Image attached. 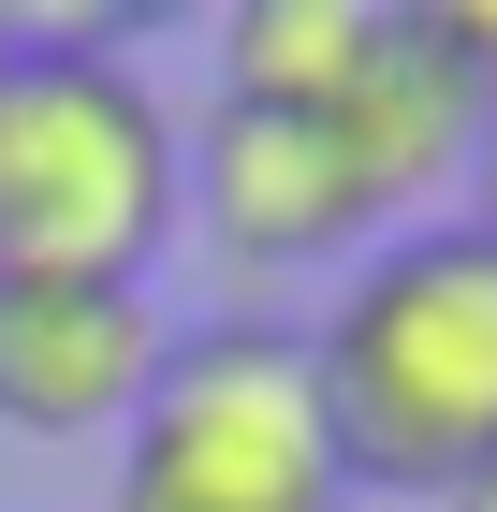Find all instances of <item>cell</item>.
<instances>
[{"mask_svg":"<svg viewBox=\"0 0 497 512\" xmlns=\"http://www.w3.org/2000/svg\"><path fill=\"white\" fill-rule=\"evenodd\" d=\"M322 381V439L337 483H395V498H454L497 469V249L468 220H410L351 264L337 322L307 337Z\"/></svg>","mask_w":497,"mask_h":512,"instance_id":"1","label":"cell"},{"mask_svg":"<svg viewBox=\"0 0 497 512\" xmlns=\"http://www.w3.org/2000/svg\"><path fill=\"white\" fill-rule=\"evenodd\" d=\"M176 235V118L103 44H15L0 74V293L15 278H117L147 293Z\"/></svg>","mask_w":497,"mask_h":512,"instance_id":"2","label":"cell"},{"mask_svg":"<svg viewBox=\"0 0 497 512\" xmlns=\"http://www.w3.org/2000/svg\"><path fill=\"white\" fill-rule=\"evenodd\" d=\"M337 439L293 322H191L161 337L147 410L117 425V498L103 512H337Z\"/></svg>","mask_w":497,"mask_h":512,"instance_id":"3","label":"cell"},{"mask_svg":"<svg viewBox=\"0 0 497 512\" xmlns=\"http://www.w3.org/2000/svg\"><path fill=\"white\" fill-rule=\"evenodd\" d=\"M176 205L205 220V249L249 278H293V264H337V249H381V205L366 176L337 161L322 118H264V103H220L176 161Z\"/></svg>","mask_w":497,"mask_h":512,"instance_id":"4","label":"cell"},{"mask_svg":"<svg viewBox=\"0 0 497 512\" xmlns=\"http://www.w3.org/2000/svg\"><path fill=\"white\" fill-rule=\"evenodd\" d=\"M176 322L117 278H15L0 293V425L15 439H117L147 410V366Z\"/></svg>","mask_w":497,"mask_h":512,"instance_id":"5","label":"cell"},{"mask_svg":"<svg viewBox=\"0 0 497 512\" xmlns=\"http://www.w3.org/2000/svg\"><path fill=\"white\" fill-rule=\"evenodd\" d=\"M322 132H337V161L366 176V205H381V220H410L424 191H468V147H483V88L454 74L439 15H395V30H381V59L351 74V103H337Z\"/></svg>","mask_w":497,"mask_h":512,"instance_id":"6","label":"cell"},{"mask_svg":"<svg viewBox=\"0 0 497 512\" xmlns=\"http://www.w3.org/2000/svg\"><path fill=\"white\" fill-rule=\"evenodd\" d=\"M395 0H234L220 15V103H264V118H337L351 74L381 59Z\"/></svg>","mask_w":497,"mask_h":512,"instance_id":"7","label":"cell"},{"mask_svg":"<svg viewBox=\"0 0 497 512\" xmlns=\"http://www.w3.org/2000/svg\"><path fill=\"white\" fill-rule=\"evenodd\" d=\"M439 15V44H454V74L483 88V118H497V0H424Z\"/></svg>","mask_w":497,"mask_h":512,"instance_id":"8","label":"cell"},{"mask_svg":"<svg viewBox=\"0 0 497 512\" xmlns=\"http://www.w3.org/2000/svg\"><path fill=\"white\" fill-rule=\"evenodd\" d=\"M468 235L497 249V118H483V147H468Z\"/></svg>","mask_w":497,"mask_h":512,"instance_id":"9","label":"cell"},{"mask_svg":"<svg viewBox=\"0 0 497 512\" xmlns=\"http://www.w3.org/2000/svg\"><path fill=\"white\" fill-rule=\"evenodd\" d=\"M439 512H497V469H468V483H454V498H439Z\"/></svg>","mask_w":497,"mask_h":512,"instance_id":"10","label":"cell"},{"mask_svg":"<svg viewBox=\"0 0 497 512\" xmlns=\"http://www.w3.org/2000/svg\"><path fill=\"white\" fill-rule=\"evenodd\" d=\"M15 44H30V30H15V15H0V74H15Z\"/></svg>","mask_w":497,"mask_h":512,"instance_id":"11","label":"cell"}]
</instances>
